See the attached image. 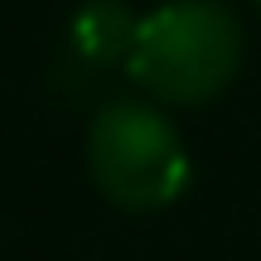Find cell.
<instances>
[{
  "instance_id": "4",
  "label": "cell",
  "mask_w": 261,
  "mask_h": 261,
  "mask_svg": "<svg viewBox=\"0 0 261 261\" xmlns=\"http://www.w3.org/2000/svg\"><path fill=\"white\" fill-rule=\"evenodd\" d=\"M256 5H261V0H256Z\"/></svg>"
},
{
  "instance_id": "3",
  "label": "cell",
  "mask_w": 261,
  "mask_h": 261,
  "mask_svg": "<svg viewBox=\"0 0 261 261\" xmlns=\"http://www.w3.org/2000/svg\"><path fill=\"white\" fill-rule=\"evenodd\" d=\"M140 19L130 15L121 0H87L73 15L68 34H73V48L92 63H116V58H130V44H136Z\"/></svg>"
},
{
  "instance_id": "2",
  "label": "cell",
  "mask_w": 261,
  "mask_h": 261,
  "mask_svg": "<svg viewBox=\"0 0 261 261\" xmlns=\"http://www.w3.org/2000/svg\"><path fill=\"white\" fill-rule=\"evenodd\" d=\"M87 169L97 194L126 213H155L189 189L184 140L145 102H112L92 116Z\"/></svg>"
},
{
  "instance_id": "1",
  "label": "cell",
  "mask_w": 261,
  "mask_h": 261,
  "mask_svg": "<svg viewBox=\"0 0 261 261\" xmlns=\"http://www.w3.org/2000/svg\"><path fill=\"white\" fill-rule=\"evenodd\" d=\"M130 77L169 107H203L242 68V24L223 0H165L136 29Z\"/></svg>"
}]
</instances>
